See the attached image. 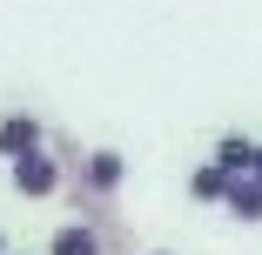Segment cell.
<instances>
[{"label":"cell","mask_w":262,"mask_h":255,"mask_svg":"<svg viewBox=\"0 0 262 255\" xmlns=\"http://www.w3.org/2000/svg\"><path fill=\"white\" fill-rule=\"evenodd\" d=\"M7 181H14V195H20V201H47V195H54V188L68 181V168H61V161L40 148V155H20V161H7Z\"/></svg>","instance_id":"6da1fadb"},{"label":"cell","mask_w":262,"mask_h":255,"mask_svg":"<svg viewBox=\"0 0 262 255\" xmlns=\"http://www.w3.org/2000/svg\"><path fill=\"white\" fill-rule=\"evenodd\" d=\"M121 175H128V161L115 155V148H94V155H81V168H74V195H88V201H115Z\"/></svg>","instance_id":"7a4b0ae2"},{"label":"cell","mask_w":262,"mask_h":255,"mask_svg":"<svg viewBox=\"0 0 262 255\" xmlns=\"http://www.w3.org/2000/svg\"><path fill=\"white\" fill-rule=\"evenodd\" d=\"M47 148V128L34 121V114H0V161H20V155H40Z\"/></svg>","instance_id":"3957f363"},{"label":"cell","mask_w":262,"mask_h":255,"mask_svg":"<svg viewBox=\"0 0 262 255\" xmlns=\"http://www.w3.org/2000/svg\"><path fill=\"white\" fill-rule=\"evenodd\" d=\"M229 181H235V175H222L215 161H202V168H188V201H202V208H215V201L229 195Z\"/></svg>","instance_id":"277c9868"},{"label":"cell","mask_w":262,"mask_h":255,"mask_svg":"<svg viewBox=\"0 0 262 255\" xmlns=\"http://www.w3.org/2000/svg\"><path fill=\"white\" fill-rule=\"evenodd\" d=\"M208 161H215L222 175H235V181H242V175H249V161H255V141H249V134H222Z\"/></svg>","instance_id":"5b68a950"},{"label":"cell","mask_w":262,"mask_h":255,"mask_svg":"<svg viewBox=\"0 0 262 255\" xmlns=\"http://www.w3.org/2000/svg\"><path fill=\"white\" fill-rule=\"evenodd\" d=\"M222 208H229L235 222H249V228H255V222H262V181H249V175H242V181H229Z\"/></svg>","instance_id":"8992f818"},{"label":"cell","mask_w":262,"mask_h":255,"mask_svg":"<svg viewBox=\"0 0 262 255\" xmlns=\"http://www.w3.org/2000/svg\"><path fill=\"white\" fill-rule=\"evenodd\" d=\"M47 255H101V228H88V222H68V228H54Z\"/></svg>","instance_id":"52a82bcc"},{"label":"cell","mask_w":262,"mask_h":255,"mask_svg":"<svg viewBox=\"0 0 262 255\" xmlns=\"http://www.w3.org/2000/svg\"><path fill=\"white\" fill-rule=\"evenodd\" d=\"M249 181H262V141H255V161H249Z\"/></svg>","instance_id":"ba28073f"},{"label":"cell","mask_w":262,"mask_h":255,"mask_svg":"<svg viewBox=\"0 0 262 255\" xmlns=\"http://www.w3.org/2000/svg\"><path fill=\"white\" fill-rule=\"evenodd\" d=\"M148 255H175V248H148Z\"/></svg>","instance_id":"9c48e42d"},{"label":"cell","mask_w":262,"mask_h":255,"mask_svg":"<svg viewBox=\"0 0 262 255\" xmlns=\"http://www.w3.org/2000/svg\"><path fill=\"white\" fill-rule=\"evenodd\" d=\"M0 255H7V235H0Z\"/></svg>","instance_id":"30bf717a"}]
</instances>
